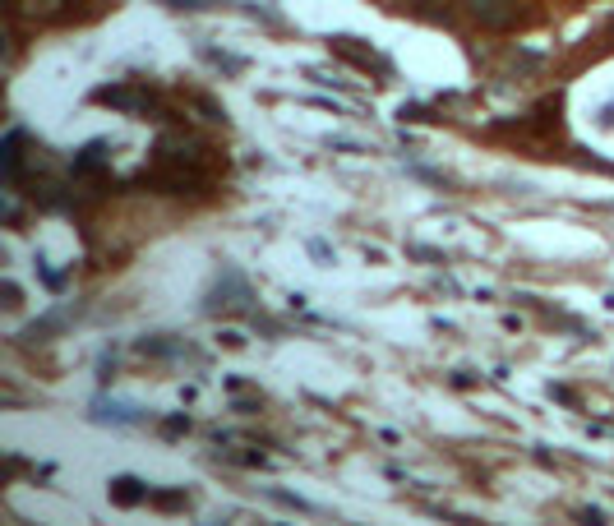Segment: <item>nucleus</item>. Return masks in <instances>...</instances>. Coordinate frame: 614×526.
I'll return each instance as SVG.
<instances>
[{
	"label": "nucleus",
	"mask_w": 614,
	"mask_h": 526,
	"mask_svg": "<svg viewBox=\"0 0 614 526\" xmlns=\"http://www.w3.org/2000/svg\"><path fill=\"white\" fill-rule=\"evenodd\" d=\"M208 310H222V314H250L254 319V291H250V282H245L241 273H227V277H217V287H213V296L204 300Z\"/></svg>",
	"instance_id": "f257e3e1"
},
{
	"label": "nucleus",
	"mask_w": 614,
	"mask_h": 526,
	"mask_svg": "<svg viewBox=\"0 0 614 526\" xmlns=\"http://www.w3.org/2000/svg\"><path fill=\"white\" fill-rule=\"evenodd\" d=\"M97 107H116V111H134V116H162L157 97L144 93V88H125V84H107L93 93Z\"/></svg>",
	"instance_id": "f03ea898"
},
{
	"label": "nucleus",
	"mask_w": 614,
	"mask_h": 526,
	"mask_svg": "<svg viewBox=\"0 0 614 526\" xmlns=\"http://www.w3.org/2000/svg\"><path fill=\"white\" fill-rule=\"evenodd\" d=\"M328 47H333V56H347V65H356V70H370V74H379V79L393 74V65H388L374 47L356 42V37H328Z\"/></svg>",
	"instance_id": "7ed1b4c3"
},
{
	"label": "nucleus",
	"mask_w": 614,
	"mask_h": 526,
	"mask_svg": "<svg viewBox=\"0 0 614 526\" xmlns=\"http://www.w3.org/2000/svg\"><path fill=\"white\" fill-rule=\"evenodd\" d=\"M28 148H33V139H28L24 130H10L5 134V144H0V171H5V185H10V190L24 185V153Z\"/></svg>",
	"instance_id": "20e7f679"
},
{
	"label": "nucleus",
	"mask_w": 614,
	"mask_h": 526,
	"mask_svg": "<svg viewBox=\"0 0 614 526\" xmlns=\"http://www.w3.org/2000/svg\"><path fill=\"white\" fill-rule=\"evenodd\" d=\"M471 19L504 33V28H518V5L513 0H471Z\"/></svg>",
	"instance_id": "39448f33"
},
{
	"label": "nucleus",
	"mask_w": 614,
	"mask_h": 526,
	"mask_svg": "<svg viewBox=\"0 0 614 526\" xmlns=\"http://www.w3.org/2000/svg\"><path fill=\"white\" fill-rule=\"evenodd\" d=\"M107 494H111V503H116V508H139V503L153 499V490H148L144 480H134V476H116L107 485Z\"/></svg>",
	"instance_id": "423d86ee"
},
{
	"label": "nucleus",
	"mask_w": 614,
	"mask_h": 526,
	"mask_svg": "<svg viewBox=\"0 0 614 526\" xmlns=\"http://www.w3.org/2000/svg\"><path fill=\"white\" fill-rule=\"evenodd\" d=\"M61 328H70V314H65V310H56V314H47V319H42V323H33V328H24V333H19V342H24V347H33V342H47V337H56V333H61Z\"/></svg>",
	"instance_id": "0eeeda50"
},
{
	"label": "nucleus",
	"mask_w": 614,
	"mask_h": 526,
	"mask_svg": "<svg viewBox=\"0 0 614 526\" xmlns=\"http://www.w3.org/2000/svg\"><path fill=\"white\" fill-rule=\"evenodd\" d=\"M139 351H148V356H157V360H176V356H199V351H194L190 342H171V337H144V342H139Z\"/></svg>",
	"instance_id": "6e6552de"
},
{
	"label": "nucleus",
	"mask_w": 614,
	"mask_h": 526,
	"mask_svg": "<svg viewBox=\"0 0 614 526\" xmlns=\"http://www.w3.org/2000/svg\"><path fill=\"white\" fill-rule=\"evenodd\" d=\"M148 503H157L162 513H185V508H190V490H153Z\"/></svg>",
	"instance_id": "1a4fd4ad"
},
{
	"label": "nucleus",
	"mask_w": 614,
	"mask_h": 526,
	"mask_svg": "<svg viewBox=\"0 0 614 526\" xmlns=\"http://www.w3.org/2000/svg\"><path fill=\"white\" fill-rule=\"evenodd\" d=\"M190 107L204 120H213V125H227V111L217 107V102H208V93H190Z\"/></svg>",
	"instance_id": "9d476101"
},
{
	"label": "nucleus",
	"mask_w": 614,
	"mask_h": 526,
	"mask_svg": "<svg viewBox=\"0 0 614 526\" xmlns=\"http://www.w3.org/2000/svg\"><path fill=\"white\" fill-rule=\"evenodd\" d=\"M93 416L97 420H116V425H134V420H139V411H125V407H107V402H97Z\"/></svg>",
	"instance_id": "9b49d317"
},
{
	"label": "nucleus",
	"mask_w": 614,
	"mask_h": 526,
	"mask_svg": "<svg viewBox=\"0 0 614 526\" xmlns=\"http://www.w3.org/2000/svg\"><path fill=\"white\" fill-rule=\"evenodd\" d=\"M167 10H222L227 0H162Z\"/></svg>",
	"instance_id": "f8f14e48"
},
{
	"label": "nucleus",
	"mask_w": 614,
	"mask_h": 526,
	"mask_svg": "<svg viewBox=\"0 0 614 526\" xmlns=\"http://www.w3.org/2000/svg\"><path fill=\"white\" fill-rule=\"evenodd\" d=\"M268 499H277V503H282V508H296V513H314V508H310V503L301 499V494H287V490H268Z\"/></svg>",
	"instance_id": "ddd939ff"
},
{
	"label": "nucleus",
	"mask_w": 614,
	"mask_h": 526,
	"mask_svg": "<svg viewBox=\"0 0 614 526\" xmlns=\"http://www.w3.org/2000/svg\"><path fill=\"white\" fill-rule=\"evenodd\" d=\"M185 430H190V416H167L162 420V434H167V439H181Z\"/></svg>",
	"instance_id": "4468645a"
},
{
	"label": "nucleus",
	"mask_w": 614,
	"mask_h": 526,
	"mask_svg": "<svg viewBox=\"0 0 614 526\" xmlns=\"http://www.w3.org/2000/svg\"><path fill=\"white\" fill-rule=\"evenodd\" d=\"M208 60H213L217 70H227V74H241V60L227 56V51H208Z\"/></svg>",
	"instance_id": "2eb2a0df"
},
{
	"label": "nucleus",
	"mask_w": 614,
	"mask_h": 526,
	"mask_svg": "<svg viewBox=\"0 0 614 526\" xmlns=\"http://www.w3.org/2000/svg\"><path fill=\"white\" fill-rule=\"evenodd\" d=\"M37 273H42V282H47L51 291L65 287V273H56V268H47V259H37Z\"/></svg>",
	"instance_id": "dca6fc26"
},
{
	"label": "nucleus",
	"mask_w": 614,
	"mask_h": 526,
	"mask_svg": "<svg viewBox=\"0 0 614 526\" xmlns=\"http://www.w3.org/2000/svg\"><path fill=\"white\" fill-rule=\"evenodd\" d=\"M411 259H421V263H444V254L439 250H425V245H407Z\"/></svg>",
	"instance_id": "f3484780"
},
{
	"label": "nucleus",
	"mask_w": 614,
	"mask_h": 526,
	"mask_svg": "<svg viewBox=\"0 0 614 526\" xmlns=\"http://www.w3.org/2000/svg\"><path fill=\"white\" fill-rule=\"evenodd\" d=\"M0 296H5V310H19V287H14V282H5V287H0Z\"/></svg>",
	"instance_id": "a211bd4d"
},
{
	"label": "nucleus",
	"mask_w": 614,
	"mask_h": 526,
	"mask_svg": "<svg viewBox=\"0 0 614 526\" xmlns=\"http://www.w3.org/2000/svg\"><path fill=\"white\" fill-rule=\"evenodd\" d=\"M610 28H614V19H610Z\"/></svg>",
	"instance_id": "6ab92c4d"
}]
</instances>
